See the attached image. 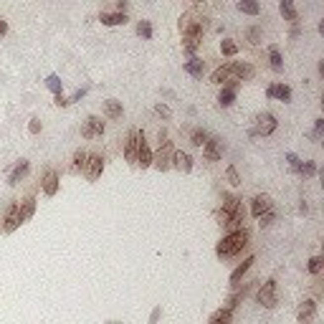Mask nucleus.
<instances>
[{"mask_svg": "<svg viewBox=\"0 0 324 324\" xmlns=\"http://www.w3.org/2000/svg\"><path fill=\"white\" fill-rule=\"evenodd\" d=\"M251 76H253V66L231 61V63H223V66H218V69L210 74V84H218V86H223V84H228V81L241 84V81H246V79H251Z\"/></svg>", "mask_w": 324, "mask_h": 324, "instance_id": "1", "label": "nucleus"}, {"mask_svg": "<svg viewBox=\"0 0 324 324\" xmlns=\"http://www.w3.org/2000/svg\"><path fill=\"white\" fill-rule=\"evenodd\" d=\"M246 246H248V231L246 228L231 231L228 235H223V238L218 241V246H215V256H218V258H231L235 253H241Z\"/></svg>", "mask_w": 324, "mask_h": 324, "instance_id": "2", "label": "nucleus"}, {"mask_svg": "<svg viewBox=\"0 0 324 324\" xmlns=\"http://www.w3.org/2000/svg\"><path fill=\"white\" fill-rule=\"evenodd\" d=\"M180 33L183 38H203V33L208 31V18L203 13H195V10H190V13H183L180 15Z\"/></svg>", "mask_w": 324, "mask_h": 324, "instance_id": "3", "label": "nucleus"}, {"mask_svg": "<svg viewBox=\"0 0 324 324\" xmlns=\"http://www.w3.org/2000/svg\"><path fill=\"white\" fill-rule=\"evenodd\" d=\"M172 142H167V135L165 132H160V149H157V155H152V165L160 170V172H165V170H170V162H172Z\"/></svg>", "mask_w": 324, "mask_h": 324, "instance_id": "4", "label": "nucleus"}, {"mask_svg": "<svg viewBox=\"0 0 324 324\" xmlns=\"http://www.w3.org/2000/svg\"><path fill=\"white\" fill-rule=\"evenodd\" d=\"M276 117L271 112H261V114H256V127H253V135L258 137H269L276 132Z\"/></svg>", "mask_w": 324, "mask_h": 324, "instance_id": "5", "label": "nucleus"}, {"mask_svg": "<svg viewBox=\"0 0 324 324\" xmlns=\"http://www.w3.org/2000/svg\"><path fill=\"white\" fill-rule=\"evenodd\" d=\"M135 165H139V167H149V165H152V149H149V144H147L144 132H139V129H137V155H135Z\"/></svg>", "mask_w": 324, "mask_h": 324, "instance_id": "6", "label": "nucleus"}, {"mask_svg": "<svg viewBox=\"0 0 324 324\" xmlns=\"http://www.w3.org/2000/svg\"><path fill=\"white\" fill-rule=\"evenodd\" d=\"M101 172H104V157L101 155H86V162H84L86 180H99Z\"/></svg>", "mask_w": 324, "mask_h": 324, "instance_id": "7", "label": "nucleus"}, {"mask_svg": "<svg viewBox=\"0 0 324 324\" xmlns=\"http://www.w3.org/2000/svg\"><path fill=\"white\" fill-rule=\"evenodd\" d=\"M256 299H258V304L266 307V309H274V307H276V281H274V278H269V281L258 289Z\"/></svg>", "mask_w": 324, "mask_h": 324, "instance_id": "8", "label": "nucleus"}, {"mask_svg": "<svg viewBox=\"0 0 324 324\" xmlns=\"http://www.w3.org/2000/svg\"><path fill=\"white\" fill-rule=\"evenodd\" d=\"M104 135V122L99 117H86V122L81 124V137L84 139H94V137H101Z\"/></svg>", "mask_w": 324, "mask_h": 324, "instance_id": "9", "label": "nucleus"}, {"mask_svg": "<svg viewBox=\"0 0 324 324\" xmlns=\"http://www.w3.org/2000/svg\"><path fill=\"white\" fill-rule=\"evenodd\" d=\"M203 157L208 162H218L223 157V139L218 137H208V142L203 144Z\"/></svg>", "mask_w": 324, "mask_h": 324, "instance_id": "10", "label": "nucleus"}, {"mask_svg": "<svg viewBox=\"0 0 324 324\" xmlns=\"http://www.w3.org/2000/svg\"><path fill=\"white\" fill-rule=\"evenodd\" d=\"M269 210H274V200L266 195V192H261V195H256V198L251 200V215H256V218L266 215Z\"/></svg>", "mask_w": 324, "mask_h": 324, "instance_id": "11", "label": "nucleus"}, {"mask_svg": "<svg viewBox=\"0 0 324 324\" xmlns=\"http://www.w3.org/2000/svg\"><path fill=\"white\" fill-rule=\"evenodd\" d=\"M314 317H317V301L307 299L304 304L299 307V312H296V324H312Z\"/></svg>", "mask_w": 324, "mask_h": 324, "instance_id": "12", "label": "nucleus"}, {"mask_svg": "<svg viewBox=\"0 0 324 324\" xmlns=\"http://www.w3.org/2000/svg\"><path fill=\"white\" fill-rule=\"evenodd\" d=\"M41 187H43V192H46L48 198H53L56 192H58V172H56V170H46Z\"/></svg>", "mask_w": 324, "mask_h": 324, "instance_id": "13", "label": "nucleus"}, {"mask_svg": "<svg viewBox=\"0 0 324 324\" xmlns=\"http://www.w3.org/2000/svg\"><path fill=\"white\" fill-rule=\"evenodd\" d=\"M170 167H175V170H180V172H190V170H192V157H190L187 152H180V149H175V152H172Z\"/></svg>", "mask_w": 324, "mask_h": 324, "instance_id": "14", "label": "nucleus"}, {"mask_svg": "<svg viewBox=\"0 0 324 324\" xmlns=\"http://www.w3.org/2000/svg\"><path fill=\"white\" fill-rule=\"evenodd\" d=\"M135 155H137V129H129L124 139V160L135 165Z\"/></svg>", "mask_w": 324, "mask_h": 324, "instance_id": "15", "label": "nucleus"}, {"mask_svg": "<svg viewBox=\"0 0 324 324\" xmlns=\"http://www.w3.org/2000/svg\"><path fill=\"white\" fill-rule=\"evenodd\" d=\"M20 226V213H18V203H13L5 213V221H3V231L5 233H13L15 228Z\"/></svg>", "mask_w": 324, "mask_h": 324, "instance_id": "16", "label": "nucleus"}, {"mask_svg": "<svg viewBox=\"0 0 324 324\" xmlns=\"http://www.w3.org/2000/svg\"><path fill=\"white\" fill-rule=\"evenodd\" d=\"M266 96L269 99H281V101H291V89L286 84H271L266 89Z\"/></svg>", "mask_w": 324, "mask_h": 324, "instance_id": "17", "label": "nucleus"}, {"mask_svg": "<svg viewBox=\"0 0 324 324\" xmlns=\"http://www.w3.org/2000/svg\"><path fill=\"white\" fill-rule=\"evenodd\" d=\"M278 13H281L284 20H289V23H299V13H296L294 0H278Z\"/></svg>", "mask_w": 324, "mask_h": 324, "instance_id": "18", "label": "nucleus"}, {"mask_svg": "<svg viewBox=\"0 0 324 324\" xmlns=\"http://www.w3.org/2000/svg\"><path fill=\"white\" fill-rule=\"evenodd\" d=\"M235 89H238V84H235V81H228V84H223V89H221V94H218V101H221V106H231V104L235 101Z\"/></svg>", "mask_w": 324, "mask_h": 324, "instance_id": "19", "label": "nucleus"}, {"mask_svg": "<svg viewBox=\"0 0 324 324\" xmlns=\"http://www.w3.org/2000/svg\"><path fill=\"white\" fill-rule=\"evenodd\" d=\"M99 20H101V26L114 28V26H124L129 18H127V13H106V10H104V13L99 15Z\"/></svg>", "mask_w": 324, "mask_h": 324, "instance_id": "20", "label": "nucleus"}, {"mask_svg": "<svg viewBox=\"0 0 324 324\" xmlns=\"http://www.w3.org/2000/svg\"><path fill=\"white\" fill-rule=\"evenodd\" d=\"M183 71L190 74V76H195V79H203V71H205V61L200 58H190L183 63Z\"/></svg>", "mask_w": 324, "mask_h": 324, "instance_id": "21", "label": "nucleus"}, {"mask_svg": "<svg viewBox=\"0 0 324 324\" xmlns=\"http://www.w3.org/2000/svg\"><path fill=\"white\" fill-rule=\"evenodd\" d=\"M28 170H31V162H28V160H20V162L15 165V170L10 172V178H8V185H18L20 180H23V178L28 175Z\"/></svg>", "mask_w": 324, "mask_h": 324, "instance_id": "22", "label": "nucleus"}, {"mask_svg": "<svg viewBox=\"0 0 324 324\" xmlns=\"http://www.w3.org/2000/svg\"><path fill=\"white\" fill-rule=\"evenodd\" d=\"M18 213H20V223L31 221L36 213V198H26L23 203H18Z\"/></svg>", "mask_w": 324, "mask_h": 324, "instance_id": "23", "label": "nucleus"}, {"mask_svg": "<svg viewBox=\"0 0 324 324\" xmlns=\"http://www.w3.org/2000/svg\"><path fill=\"white\" fill-rule=\"evenodd\" d=\"M243 218H246V210H243V205H238V208L231 213V218H228L226 228H228V231H238V228H243Z\"/></svg>", "mask_w": 324, "mask_h": 324, "instance_id": "24", "label": "nucleus"}, {"mask_svg": "<svg viewBox=\"0 0 324 324\" xmlns=\"http://www.w3.org/2000/svg\"><path fill=\"white\" fill-rule=\"evenodd\" d=\"M122 101H117V99H106L104 101V114L109 117V119H119L122 117Z\"/></svg>", "mask_w": 324, "mask_h": 324, "instance_id": "25", "label": "nucleus"}, {"mask_svg": "<svg viewBox=\"0 0 324 324\" xmlns=\"http://www.w3.org/2000/svg\"><path fill=\"white\" fill-rule=\"evenodd\" d=\"M251 264H253V256H248L246 261H243V264H241L238 269H235V271L231 274V286H238V281L243 278V274H246V271L251 269Z\"/></svg>", "mask_w": 324, "mask_h": 324, "instance_id": "26", "label": "nucleus"}, {"mask_svg": "<svg viewBox=\"0 0 324 324\" xmlns=\"http://www.w3.org/2000/svg\"><path fill=\"white\" fill-rule=\"evenodd\" d=\"M269 63H271L274 71H284V58H281L276 46H269Z\"/></svg>", "mask_w": 324, "mask_h": 324, "instance_id": "27", "label": "nucleus"}, {"mask_svg": "<svg viewBox=\"0 0 324 324\" xmlns=\"http://www.w3.org/2000/svg\"><path fill=\"white\" fill-rule=\"evenodd\" d=\"M231 319H233V309H218L213 317H210V322L208 324H231Z\"/></svg>", "mask_w": 324, "mask_h": 324, "instance_id": "28", "label": "nucleus"}, {"mask_svg": "<svg viewBox=\"0 0 324 324\" xmlns=\"http://www.w3.org/2000/svg\"><path fill=\"white\" fill-rule=\"evenodd\" d=\"M248 291H251V286H248V284H246V286H243V289H238V291H235V294H231V296H228V299H226V309H233V307H235V304H238V301H243V299H246V294H248Z\"/></svg>", "mask_w": 324, "mask_h": 324, "instance_id": "29", "label": "nucleus"}, {"mask_svg": "<svg viewBox=\"0 0 324 324\" xmlns=\"http://www.w3.org/2000/svg\"><path fill=\"white\" fill-rule=\"evenodd\" d=\"M238 10L246 13V15H258V13H261V5H258V0H241Z\"/></svg>", "mask_w": 324, "mask_h": 324, "instance_id": "30", "label": "nucleus"}, {"mask_svg": "<svg viewBox=\"0 0 324 324\" xmlns=\"http://www.w3.org/2000/svg\"><path fill=\"white\" fill-rule=\"evenodd\" d=\"M296 172H299L301 178H314V175H317V162H312V160H307V162H299Z\"/></svg>", "mask_w": 324, "mask_h": 324, "instance_id": "31", "label": "nucleus"}, {"mask_svg": "<svg viewBox=\"0 0 324 324\" xmlns=\"http://www.w3.org/2000/svg\"><path fill=\"white\" fill-rule=\"evenodd\" d=\"M200 43H203V38H183V51H185L187 56H192V53L200 48Z\"/></svg>", "mask_w": 324, "mask_h": 324, "instance_id": "32", "label": "nucleus"}, {"mask_svg": "<svg viewBox=\"0 0 324 324\" xmlns=\"http://www.w3.org/2000/svg\"><path fill=\"white\" fill-rule=\"evenodd\" d=\"M221 53L223 56H235V53H238V43L231 41V38H223L221 41Z\"/></svg>", "mask_w": 324, "mask_h": 324, "instance_id": "33", "label": "nucleus"}, {"mask_svg": "<svg viewBox=\"0 0 324 324\" xmlns=\"http://www.w3.org/2000/svg\"><path fill=\"white\" fill-rule=\"evenodd\" d=\"M190 142L192 144H195V147H203L205 142H208V132H205V129H192V132H190Z\"/></svg>", "mask_w": 324, "mask_h": 324, "instance_id": "34", "label": "nucleus"}, {"mask_svg": "<svg viewBox=\"0 0 324 324\" xmlns=\"http://www.w3.org/2000/svg\"><path fill=\"white\" fill-rule=\"evenodd\" d=\"M137 36L149 41V38H152V23H149V20H139V23H137Z\"/></svg>", "mask_w": 324, "mask_h": 324, "instance_id": "35", "label": "nucleus"}, {"mask_svg": "<svg viewBox=\"0 0 324 324\" xmlns=\"http://www.w3.org/2000/svg\"><path fill=\"white\" fill-rule=\"evenodd\" d=\"M46 86H48V89H51L53 94H61V89H63V81H61L56 74H51V76L46 79Z\"/></svg>", "mask_w": 324, "mask_h": 324, "instance_id": "36", "label": "nucleus"}, {"mask_svg": "<svg viewBox=\"0 0 324 324\" xmlns=\"http://www.w3.org/2000/svg\"><path fill=\"white\" fill-rule=\"evenodd\" d=\"M322 129H324V119H314V129L307 135L312 142H319V137H322Z\"/></svg>", "mask_w": 324, "mask_h": 324, "instance_id": "37", "label": "nucleus"}, {"mask_svg": "<svg viewBox=\"0 0 324 324\" xmlns=\"http://www.w3.org/2000/svg\"><path fill=\"white\" fill-rule=\"evenodd\" d=\"M84 162H86V152L84 149H76V155H74V172H79V170H84Z\"/></svg>", "mask_w": 324, "mask_h": 324, "instance_id": "38", "label": "nucleus"}, {"mask_svg": "<svg viewBox=\"0 0 324 324\" xmlns=\"http://www.w3.org/2000/svg\"><path fill=\"white\" fill-rule=\"evenodd\" d=\"M322 266H324V258H322V256H314L312 261H309V274H314V276H317V274L322 271Z\"/></svg>", "mask_w": 324, "mask_h": 324, "instance_id": "39", "label": "nucleus"}, {"mask_svg": "<svg viewBox=\"0 0 324 324\" xmlns=\"http://www.w3.org/2000/svg\"><path fill=\"white\" fill-rule=\"evenodd\" d=\"M248 43H253V46H256V43H261V28H258V26H253V28H248Z\"/></svg>", "mask_w": 324, "mask_h": 324, "instance_id": "40", "label": "nucleus"}, {"mask_svg": "<svg viewBox=\"0 0 324 324\" xmlns=\"http://www.w3.org/2000/svg\"><path fill=\"white\" fill-rule=\"evenodd\" d=\"M226 178H228V183H231V185H241V178H238V170H235L233 165L228 167V172H226Z\"/></svg>", "mask_w": 324, "mask_h": 324, "instance_id": "41", "label": "nucleus"}, {"mask_svg": "<svg viewBox=\"0 0 324 324\" xmlns=\"http://www.w3.org/2000/svg\"><path fill=\"white\" fill-rule=\"evenodd\" d=\"M155 114H160L162 119H170V117H172V112H170L167 104H157V106H155Z\"/></svg>", "mask_w": 324, "mask_h": 324, "instance_id": "42", "label": "nucleus"}, {"mask_svg": "<svg viewBox=\"0 0 324 324\" xmlns=\"http://www.w3.org/2000/svg\"><path fill=\"white\" fill-rule=\"evenodd\" d=\"M28 132H31V135H38V132H41V122H38V119H31V124H28Z\"/></svg>", "mask_w": 324, "mask_h": 324, "instance_id": "43", "label": "nucleus"}, {"mask_svg": "<svg viewBox=\"0 0 324 324\" xmlns=\"http://www.w3.org/2000/svg\"><path fill=\"white\" fill-rule=\"evenodd\" d=\"M286 162H289V167H291V170H296V167H299V157H296L294 152H289V155H286Z\"/></svg>", "mask_w": 324, "mask_h": 324, "instance_id": "44", "label": "nucleus"}, {"mask_svg": "<svg viewBox=\"0 0 324 324\" xmlns=\"http://www.w3.org/2000/svg\"><path fill=\"white\" fill-rule=\"evenodd\" d=\"M69 104H71L69 99H63L61 94H56V106H69Z\"/></svg>", "mask_w": 324, "mask_h": 324, "instance_id": "45", "label": "nucleus"}, {"mask_svg": "<svg viewBox=\"0 0 324 324\" xmlns=\"http://www.w3.org/2000/svg\"><path fill=\"white\" fill-rule=\"evenodd\" d=\"M5 33H8V20L0 18V36H5Z\"/></svg>", "mask_w": 324, "mask_h": 324, "instance_id": "46", "label": "nucleus"}, {"mask_svg": "<svg viewBox=\"0 0 324 324\" xmlns=\"http://www.w3.org/2000/svg\"><path fill=\"white\" fill-rule=\"evenodd\" d=\"M192 3H205V0H192Z\"/></svg>", "mask_w": 324, "mask_h": 324, "instance_id": "47", "label": "nucleus"}]
</instances>
